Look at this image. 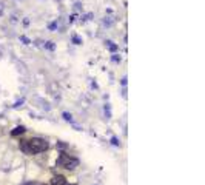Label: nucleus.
<instances>
[{"instance_id":"f257e3e1","label":"nucleus","mask_w":205,"mask_h":185,"mask_svg":"<svg viewBox=\"0 0 205 185\" xmlns=\"http://www.w3.org/2000/svg\"><path fill=\"white\" fill-rule=\"evenodd\" d=\"M20 150L26 154H37L48 150V142L42 137H32L29 141H22L20 142Z\"/></svg>"},{"instance_id":"f03ea898","label":"nucleus","mask_w":205,"mask_h":185,"mask_svg":"<svg viewBox=\"0 0 205 185\" xmlns=\"http://www.w3.org/2000/svg\"><path fill=\"white\" fill-rule=\"evenodd\" d=\"M57 165L62 166V168H65V170H74L76 166H79V159L62 153L59 156V159H57Z\"/></svg>"},{"instance_id":"7ed1b4c3","label":"nucleus","mask_w":205,"mask_h":185,"mask_svg":"<svg viewBox=\"0 0 205 185\" xmlns=\"http://www.w3.org/2000/svg\"><path fill=\"white\" fill-rule=\"evenodd\" d=\"M51 185H66V179H65V176H54V178L51 179Z\"/></svg>"},{"instance_id":"20e7f679","label":"nucleus","mask_w":205,"mask_h":185,"mask_svg":"<svg viewBox=\"0 0 205 185\" xmlns=\"http://www.w3.org/2000/svg\"><path fill=\"white\" fill-rule=\"evenodd\" d=\"M25 131H26L25 127H22V125H20V127H15L13 131H11V136H19V134H23Z\"/></svg>"},{"instance_id":"39448f33","label":"nucleus","mask_w":205,"mask_h":185,"mask_svg":"<svg viewBox=\"0 0 205 185\" xmlns=\"http://www.w3.org/2000/svg\"><path fill=\"white\" fill-rule=\"evenodd\" d=\"M45 48H46L48 51H54V50H56V45H54V42L48 40V42H45Z\"/></svg>"},{"instance_id":"423d86ee","label":"nucleus","mask_w":205,"mask_h":185,"mask_svg":"<svg viewBox=\"0 0 205 185\" xmlns=\"http://www.w3.org/2000/svg\"><path fill=\"white\" fill-rule=\"evenodd\" d=\"M106 45H108V48H110V51H111V53L117 51V45H116V43H113L111 40H108V42H106Z\"/></svg>"},{"instance_id":"0eeeda50","label":"nucleus","mask_w":205,"mask_h":185,"mask_svg":"<svg viewBox=\"0 0 205 185\" xmlns=\"http://www.w3.org/2000/svg\"><path fill=\"white\" fill-rule=\"evenodd\" d=\"M113 22H114V20H113V17H105V18H103V23H105L106 26L113 25Z\"/></svg>"},{"instance_id":"6e6552de","label":"nucleus","mask_w":205,"mask_h":185,"mask_svg":"<svg viewBox=\"0 0 205 185\" xmlns=\"http://www.w3.org/2000/svg\"><path fill=\"white\" fill-rule=\"evenodd\" d=\"M73 43L74 45H80V43H82V39H80L79 36H73Z\"/></svg>"},{"instance_id":"1a4fd4ad","label":"nucleus","mask_w":205,"mask_h":185,"mask_svg":"<svg viewBox=\"0 0 205 185\" xmlns=\"http://www.w3.org/2000/svg\"><path fill=\"white\" fill-rule=\"evenodd\" d=\"M20 40H22V42H23L25 45H29V43H31V40H29V39H28V37H26V36H20Z\"/></svg>"},{"instance_id":"9d476101","label":"nucleus","mask_w":205,"mask_h":185,"mask_svg":"<svg viewBox=\"0 0 205 185\" xmlns=\"http://www.w3.org/2000/svg\"><path fill=\"white\" fill-rule=\"evenodd\" d=\"M105 114H106V119L111 117V111H110V105H105Z\"/></svg>"},{"instance_id":"9b49d317","label":"nucleus","mask_w":205,"mask_h":185,"mask_svg":"<svg viewBox=\"0 0 205 185\" xmlns=\"http://www.w3.org/2000/svg\"><path fill=\"white\" fill-rule=\"evenodd\" d=\"M111 144L116 145V147H119V139L117 137H111Z\"/></svg>"},{"instance_id":"f8f14e48","label":"nucleus","mask_w":205,"mask_h":185,"mask_svg":"<svg viewBox=\"0 0 205 185\" xmlns=\"http://www.w3.org/2000/svg\"><path fill=\"white\" fill-rule=\"evenodd\" d=\"M48 28H49L51 31H54L56 28H57V22H52V23H49V26H48Z\"/></svg>"},{"instance_id":"ddd939ff","label":"nucleus","mask_w":205,"mask_h":185,"mask_svg":"<svg viewBox=\"0 0 205 185\" xmlns=\"http://www.w3.org/2000/svg\"><path fill=\"white\" fill-rule=\"evenodd\" d=\"M91 17H93V14H91V13H90V14H85V16H82V20H83V22H85V20H90Z\"/></svg>"},{"instance_id":"4468645a","label":"nucleus","mask_w":205,"mask_h":185,"mask_svg":"<svg viewBox=\"0 0 205 185\" xmlns=\"http://www.w3.org/2000/svg\"><path fill=\"white\" fill-rule=\"evenodd\" d=\"M63 119H65V120H71L73 117H71V114H69V113H63Z\"/></svg>"},{"instance_id":"2eb2a0df","label":"nucleus","mask_w":205,"mask_h":185,"mask_svg":"<svg viewBox=\"0 0 205 185\" xmlns=\"http://www.w3.org/2000/svg\"><path fill=\"white\" fill-rule=\"evenodd\" d=\"M113 62H120V56L114 54V56H113Z\"/></svg>"},{"instance_id":"dca6fc26","label":"nucleus","mask_w":205,"mask_h":185,"mask_svg":"<svg viewBox=\"0 0 205 185\" xmlns=\"http://www.w3.org/2000/svg\"><path fill=\"white\" fill-rule=\"evenodd\" d=\"M25 185H45V184H42V182H26Z\"/></svg>"},{"instance_id":"f3484780","label":"nucleus","mask_w":205,"mask_h":185,"mask_svg":"<svg viewBox=\"0 0 205 185\" xmlns=\"http://www.w3.org/2000/svg\"><path fill=\"white\" fill-rule=\"evenodd\" d=\"M127 80H128L127 77H122V80H120V83H122V87H125V85H127Z\"/></svg>"},{"instance_id":"a211bd4d","label":"nucleus","mask_w":205,"mask_h":185,"mask_svg":"<svg viewBox=\"0 0 205 185\" xmlns=\"http://www.w3.org/2000/svg\"><path fill=\"white\" fill-rule=\"evenodd\" d=\"M22 104H23V99H20V100H19V102H15V105H14V107H15V108H17V107H20V105H22Z\"/></svg>"},{"instance_id":"6ab92c4d","label":"nucleus","mask_w":205,"mask_h":185,"mask_svg":"<svg viewBox=\"0 0 205 185\" xmlns=\"http://www.w3.org/2000/svg\"><path fill=\"white\" fill-rule=\"evenodd\" d=\"M66 185H68V184H66Z\"/></svg>"}]
</instances>
